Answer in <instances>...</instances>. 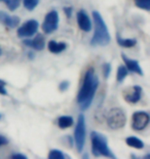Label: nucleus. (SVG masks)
Here are the masks:
<instances>
[{
	"label": "nucleus",
	"instance_id": "nucleus-1",
	"mask_svg": "<svg viewBox=\"0 0 150 159\" xmlns=\"http://www.w3.org/2000/svg\"><path fill=\"white\" fill-rule=\"evenodd\" d=\"M99 86L98 77L95 75L92 68H90L85 72L84 83L77 95V103L81 111L88 110L91 107L92 99L95 97L96 91Z\"/></svg>",
	"mask_w": 150,
	"mask_h": 159
},
{
	"label": "nucleus",
	"instance_id": "nucleus-2",
	"mask_svg": "<svg viewBox=\"0 0 150 159\" xmlns=\"http://www.w3.org/2000/svg\"><path fill=\"white\" fill-rule=\"evenodd\" d=\"M92 19L95 24V32L91 39V44L94 47H105L109 44L111 40L110 33L102 16L97 11H94Z\"/></svg>",
	"mask_w": 150,
	"mask_h": 159
},
{
	"label": "nucleus",
	"instance_id": "nucleus-3",
	"mask_svg": "<svg viewBox=\"0 0 150 159\" xmlns=\"http://www.w3.org/2000/svg\"><path fill=\"white\" fill-rule=\"evenodd\" d=\"M91 139H92V152L96 157L104 156L113 159L115 158V155L112 153V151L108 147L106 136H104L102 133L94 131L92 132Z\"/></svg>",
	"mask_w": 150,
	"mask_h": 159
},
{
	"label": "nucleus",
	"instance_id": "nucleus-4",
	"mask_svg": "<svg viewBox=\"0 0 150 159\" xmlns=\"http://www.w3.org/2000/svg\"><path fill=\"white\" fill-rule=\"evenodd\" d=\"M107 124L111 129L116 130L120 129L126 125V117L122 110L120 109H112L109 111L107 115Z\"/></svg>",
	"mask_w": 150,
	"mask_h": 159
},
{
	"label": "nucleus",
	"instance_id": "nucleus-5",
	"mask_svg": "<svg viewBox=\"0 0 150 159\" xmlns=\"http://www.w3.org/2000/svg\"><path fill=\"white\" fill-rule=\"evenodd\" d=\"M85 133H87V130H85V119L84 116L80 114L78 116L77 124H76L74 130V143L78 152H81L84 150L85 143Z\"/></svg>",
	"mask_w": 150,
	"mask_h": 159
},
{
	"label": "nucleus",
	"instance_id": "nucleus-6",
	"mask_svg": "<svg viewBox=\"0 0 150 159\" xmlns=\"http://www.w3.org/2000/svg\"><path fill=\"white\" fill-rule=\"evenodd\" d=\"M58 25H59V15L57 11H50L49 12H47L44 21L42 23V30L44 33L49 34L53 33L58 29Z\"/></svg>",
	"mask_w": 150,
	"mask_h": 159
},
{
	"label": "nucleus",
	"instance_id": "nucleus-7",
	"mask_svg": "<svg viewBox=\"0 0 150 159\" xmlns=\"http://www.w3.org/2000/svg\"><path fill=\"white\" fill-rule=\"evenodd\" d=\"M38 27H39V24L36 20H29L22 25V26L19 27L18 29V36L19 37H31L33 36L35 33L37 32Z\"/></svg>",
	"mask_w": 150,
	"mask_h": 159
},
{
	"label": "nucleus",
	"instance_id": "nucleus-8",
	"mask_svg": "<svg viewBox=\"0 0 150 159\" xmlns=\"http://www.w3.org/2000/svg\"><path fill=\"white\" fill-rule=\"evenodd\" d=\"M149 123V115L146 112H136L132 117V127L133 129L140 131L146 128Z\"/></svg>",
	"mask_w": 150,
	"mask_h": 159
},
{
	"label": "nucleus",
	"instance_id": "nucleus-9",
	"mask_svg": "<svg viewBox=\"0 0 150 159\" xmlns=\"http://www.w3.org/2000/svg\"><path fill=\"white\" fill-rule=\"evenodd\" d=\"M77 23L79 28L84 31V32H90L92 30V22L91 19L88 18V16L87 15V12L84 11H79L77 12Z\"/></svg>",
	"mask_w": 150,
	"mask_h": 159
},
{
	"label": "nucleus",
	"instance_id": "nucleus-10",
	"mask_svg": "<svg viewBox=\"0 0 150 159\" xmlns=\"http://www.w3.org/2000/svg\"><path fill=\"white\" fill-rule=\"evenodd\" d=\"M0 22L7 28H15L20 24V18L17 16H9L4 11H0Z\"/></svg>",
	"mask_w": 150,
	"mask_h": 159
},
{
	"label": "nucleus",
	"instance_id": "nucleus-11",
	"mask_svg": "<svg viewBox=\"0 0 150 159\" xmlns=\"http://www.w3.org/2000/svg\"><path fill=\"white\" fill-rule=\"evenodd\" d=\"M122 57V60L124 62V64H126V67L129 71H132V72H135V74H138L140 75H143V70L141 68V66H140L139 62L137 61V60H134V59H130L129 57L126 56L124 54L121 55Z\"/></svg>",
	"mask_w": 150,
	"mask_h": 159
},
{
	"label": "nucleus",
	"instance_id": "nucleus-12",
	"mask_svg": "<svg viewBox=\"0 0 150 159\" xmlns=\"http://www.w3.org/2000/svg\"><path fill=\"white\" fill-rule=\"evenodd\" d=\"M141 94H142L141 87L134 86L133 88L130 89V91H126V93L124 92V98L130 103H136L141 99Z\"/></svg>",
	"mask_w": 150,
	"mask_h": 159
},
{
	"label": "nucleus",
	"instance_id": "nucleus-13",
	"mask_svg": "<svg viewBox=\"0 0 150 159\" xmlns=\"http://www.w3.org/2000/svg\"><path fill=\"white\" fill-rule=\"evenodd\" d=\"M25 46L30 47L33 50L36 51H41L44 49V46H45V41H44V37L42 34H37L34 39H26L24 41Z\"/></svg>",
	"mask_w": 150,
	"mask_h": 159
},
{
	"label": "nucleus",
	"instance_id": "nucleus-14",
	"mask_svg": "<svg viewBox=\"0 0 150 159\" xmlns=\"http://www.w3.org/2000/svg\"><path fill=\"white\" fill-rule=\"evenodd\" d=\"M47 47H49V52H52L54 54H59L66 50L67 44L65 43H58V41L55 40H50Z\"/></svg>",
	"mask_w": 150,
	"mask_h": 159
},
{
	"label": "nucleus",
	"instance_id": "nucleus-15",
	"mask_svg": "<svg viewBox=\"0 0 150 159\" xmlns=\"http://www.w3.org/2000/svg\"><path fill=\"white\" fill-rule=\"evenodd\" d=\"M74 123V120L71 116H61L58 119V125L60 128L66 129L68 127H71Z\"/></svg>",
	"mask_w": 150,
	"mask_h": 159
},
{
	"label": "nucleus",
	"instance_id": "nucleus-16",
	"mask_svg": "<svg viewBox=\"0 0 150 159\" xmlns=\"http://www.w3.org/2000/svg\"><path fill=\"white\" fill-rule=\"evenodd\" d=\"M126 143L127 146L132 148H135V149H143L144 148V143H143L141 139H139L136 136H129L126 139Z\"/></svg>",
	"mask_w": 150,
	"mask_h": 159
},
{
	"label": "nucleus",
	"instance_id": "nucleus-17",
	"mask_svg": "<svg viewBox=\"0 0 150 159\" xmlns=\"http://www.w3.org/2000/svg\"><path fill=\"white\" fill-rule=\"evenodd\" d=\"M116 39H117V43L122 48H133V47H135L137 43L136 39H121L119 35L116 36Z\"/></svg>",
	"mask_w": 150,
	"mask_h": 159
},
{
	"label": "nucleus",
	"instance_id": "nucleus-18",
	"mask_svg": "<svg viewBox=\"0 0 150 159\" xmlns=\"http://www.w3.org/2000/svg\"><path fill=\"white\" fill-rule=\"evenodd\" d=\"M127 74H129V70L126 69V66H123V65L118 66V69H117V75H116L117 82H119V83L122 82L123 80L126 78Z\"/></svg>",
	"mask_w": 150,
	"mask_h": 159
},
{
	"label": "nucleus",
	"instance_id": "nucleus-19",
	"mask_svg": "<svg viewBox=\"0 0 150 159\" xmlns=\"http://www.w3.org/2000/svg\"><path fill=\"white\" fill-rule=\"evenodd\" d=\"M49 159H64L65 158V155L62 151L57 150V149H54V150H50L49 153Z\"/></svg>",
	"mask_w": 150,
	"mask_h": 159
},
{
	"label": "nucleus",
	"instance_id": "nucleus-20",
	"mask_svg": "<svg viewBox=\"0 0 150 159\" xmlns=\"http://www.w3.org/2000/svg\"><path fill=\"white\" fill-rule=\"evenodd\" d=\"M135 4L139 8L145 9L147 11L150 9V0H135Z\"/></svg>",
	"mask_w": 150,
	"mask_h": 159
},
{
	"label": "nucleus",
	"instance_id": "nucleus-21",
	"mask_svg": "<svg viewBox=\"0 0 150 159\" xmlns=\"http://www.w3.org/2000/svg\"><path fill=\"white\" fill-rule=\"evenodd\" d=\"M25 8H27L28 11H33L39 3V0H23Z\"/></svg>",
	"mask_w": 150,
	"mask_h": 159
},
{
	"label": "nucleus",
	"instance_id": "nucleus-22",
	"mask_svg": "<svg viewBox=\"0 0 150 159\" xmlns=\"http://www.w3.org/2000/svg\"><path fill=\"white\" fill-rule=\"evenodd\" d=\"M4 3L11 11H15L20 6V0H6Z\"/></svg>",
	"mask_w": 150,
	"mask_h": 159
},
{
	"label": "nucleus",
	"instance_id": "nucleus-23",
	"mask_svg": "<svg viewBox=\"0 0 150 159\" xmlns=\"http://www.w3.org/2000/svg\"><path fill=\"white\" fill-rule=\"evenodd\" d=\"M103 69H104L105 79H108V77L110 75V72H111V65L109 64V63H105L104 66H103Z\"/></svg>",
	"mask_w": 150,
	"mask_h": 159
},
{
	"label": "nucleus",
	"instance_id": "nucleus-24",
	"mask_svg": "<svg viewBox=\"0 0 150 159\" xmlns=\"http://www.w3.org/2000/svg\"><path fill=\"white\" fill-rule=\"evenodd\" d=\"M5 82L2 81V80H0V94L2 95H7V91H6L5 89Z\"/></svg>",
	"mask_w": 150,
	"mask_h": 159
},
{
	"label": "nucleus",
	"instance_id": "nucleus-25",
	"mask_svg": "<svg viewBox=\"0 0 150 159\" xmlns=\"http://www.w3.org/2000/svg\"><path fill=\"white\" fill-rule=\"evenodd\" d=\"M69 88V82L68 81H63L62 83H60L59 89L61 91H66Z\"/></svg>",
	"mask_w": 150,
	"mask_h": 159
},
{
	"label": "nucleus",
	"instance_id": "nucleus-26",
	"mask_svg": "<svg viewBox=\"0 0 150 159\" xmlns=\"http://www.w3.org/2000/svg\"><path fill=\"white\" fill-rule=\"evenodd\" d=\"M64 11H65V14L68 18H70L72 16V8L71 7H64Z\"/></svg>",
	"mask_w": 150,
	"mask_h": 159
},
{
	"label": "nucleus",
	"instance_id": "nucleus-27",
	"mask_svg": "<svg viewBox=\"0 0 150 159\" xmlns=\"http://www.w3.org/2000/svg\"><path fill=\"white\" fill-rule=\"evenodd\" d=\"M11 158L14 159H27V157L25 155H22V154H14L11 156Z\"/></svg>",
	"mask_w": 150,
	"mask_h": 159
},
{
	"label": "nucleus",
	"instance_id": "nucleus-28",
	"mask_svg": "<svg viewBox=\"0 0 150 159\" xmlns=\"http://www.w3.org/2000/svg\"><path fill=\"white\" fill-rule=\"evenodd\" d=\"M7 144V139H6L4 136L0 135V146H3V145H6Z\"/></svg>",
	"mask_w": 150,
	"mask_h": 159
},
{
	"label": "nucleus",
	"instance_id": "nucleus-29",
	"mask_svg": "<svg viewBox=\"0 0 150 159\" xmlns=\"http://www.w3.org/2000/svg\"><path fill=\"white\" fill-rule=\"evenodd\" d=\"M2 55V50H1V47H0V56Z\"/></svg>",
	"mask_w": 150,
	"mask_h": 159
},
{
	"label": "nucleus",
	"instance_id": "nucleus-30",
	"mask_svg": "<svg viewBox=\"0 0 150 159\" xmlns=\"http://www.w3.org/2000/svg\"><path fill=\"white\" fill-rule=\"evenodd\" d=\"M6 0H0V2H5Z\"/></svg>",
	"mask_w": 150,
	"mask_h": 159
},
{
	"label": "nucleus",
	"instance_id": "nucleus-31",
	"mask_svg": "<svg viewBox=\"0 0 150 159\" xmlns=\"http://www.w3.org/2000/svg\"><path fill=\"white\" fill-rule=\"evenodd\" d=\"M0 119H1V115H0Z\"/></svg>",
	"mask_w": 150,
	"mask_h": 159
}]
</instances>
